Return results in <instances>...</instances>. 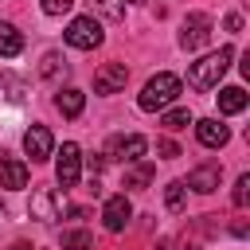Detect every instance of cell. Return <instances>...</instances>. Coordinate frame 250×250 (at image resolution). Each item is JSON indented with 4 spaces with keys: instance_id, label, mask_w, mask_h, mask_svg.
<instances>
[{
    "instance_id": "7",
    "label": "cell",
    "mask_w": 250,
    "mask_h": 250,
    "mask_svg": "<svg viewBox=\"0 0 250 250\" xmlns=\"http://www.w3.org/2000/svg\"><path fill=\"white\" fill-rule=\"evenodd\" d=\"M207 39H211V16H207V12H191V16L184 20V31H180V47L195 51V47H203Z\"/></svg>"
},
{
    "instance_id": "14",
    "label": "cell",
    "mask_w": 250,
    "mask_h": 250,
    "mask_svg": "<svg viewBox=\"0 0 250 250\" xmlns=\"http://www.w3.org/2000/svg\"><path fill=\"white\" fill-rule=\"evenodd\" d=\"M246 102H250V98H246L242 86H223V90H219V113H242Z\"/></svg>"
},
{
    "instance_id": "10",
    "label": "cell",
    "mask_w": 250,
    "mask_h": 250,
    "mask_svg": "<svg viewBox=\"0 0 250 250\" xmlns=\"http://www.w3.org/2000/svg\"><path fill=\"white\" fill-rule=\"evenodd\" d=\"M133 219V203L125 199V195H109L105 199V207H102V223H105V230H125V223Z\"/></svg>"
},
{
    "instance_id": "2",
    "label": "cell",
    "mask_w": 250,
    "mask_h": 250,
    "mask_svg": "<svg viewBox=\"0 0 250 250\" xmlns=\"http://www.w3.org/2000/svg\"><path fill=\"white\" fill-rule=\"evenodd\" d=\"M176 98H180V78H176V74H168V70H160V74H152V78L145 82V90H141L137 105H141L145 113H156V109L172 105Z\"/></svg>"
},
{
    "instance_id": "17",
    "label": "cell",
    "mask_w": 250,
    "mask_h": 250,
    "mask_svg": "<svg viewBox=\"0 0 250 250\" xmlns=\"http://www.w3.org/2000/svg\"><path fill=\"white\" fill-rule=\"evenodd\" d=\"M23 51V35L12 27V23H0V55L4 59H16Z\"/></svg>"
},
{
    "instance_id": "6",
    "label": "cell",
    "mask_w": 250,
    "mask_h": 250,
    "mask_svg": "<svg viewBox=\"0 0 250 250\" xmlns=\"http://www.w3.org/2000/svg\"><path fill=\"white\" fill-rule=\"evenodd\" d=\"M62 195L55 191V188H35L31 191V203H27V211H31V219H39V223H55L59 215H62Z\"/></svg>"
},
{
    "instance_id": "26",
    "label": "cell",
    "mask_w": 250,
    "mask_h": 250,
    "mask_svg": "<svg viewBox=\"0 0 250 250\" xmlns=\"http://www.w3.org/2000/svg\"><path fill=\"white\" fill-rule=\"evenodd\" d=\"M156 152H160L164 160H176V156H180V145H176V141H160V145H156Z\"/></svg>"
},
{
    "instance_id": "3",
    "label": "cell",
    "mask_w": 250,
    "mask_h": 250,
    "mask_svg": "<svg viewBox=\"0 0 250 250\" xmlns=\"http://www.w3.org/2000/svg\"><path fill=\"white\" fill-rule=\"evenodd\" d=\"M102 39H105V31L94 16H74L66 23V43L78 51H94V47H102Z\"/></svg>"
},
{
    "instance_id": "19",
    "label": "cell",
    "mask_w": 250,
    "mask_h": 250,
    "mask_svg": "<svg viewBox=\"0 0 250 250\" xmlns=\"http://www.w3.org/2000/svg\"><path fill=\"white\" fill-rule=\"evenodd\" d=\"M90 246H94L90 230H66L62 234V250H90Z\"/></svg>"
},
{
    "instance_id": "25",
    "label": "cell",
    "mask_w": 250,
    "mask_h": 250,
    "mask_svg": "<svg viewBox=\"0 0 250 250\" xmlns=\"http://www.w3.org/2000/svg\"><path fill=\"white\" fill-rule=\"evenodd\" d=\"M0 86H4V90H12V94H8V98H16V102H20V98H23V82H16V78H12V74H0Z\"/></svg>"
},
{
    "instance_id": "1",
    "label": "cell",
    "mask_w": 250,
    "mask_h": 250,
    "mask_svg": "<svg viewBox=\"0 0 250 250\" xmlns=\"http://www.w3.org/2000/svg\"><path fill=\"white\" fill-rule=\"evenodd\" d=\"M230 59H234V47H219V51L203 55L199 62L188 66V86H191V90H211V86H219V78L227 74Z\"/></svg>"
},
{
    "instance_id": "20",
    "label": "cell",
    "mask_w": 250,
    "mask_h": 250,
    "mask_svg": "<svg viewBox=\"0 0 250 250\" xmlns=\"http://www.w3.org/2000/svg\"><path fill=\"white\" fill-rule=\"evenodd\" d=\"M164 203H168V211H184V184L180 180H172L164 188Z\"/></svg>"
},
{
    "instance_id": "23",
    "label": "cell",
    "mask_w": 250,
    "mask_h": 250,
    "mask_svg": "<svg viewBox=\"0 0 250 250\" xmlns=\"http://www.w3.org/2000/svg\"><path fill=\"white\" fill-rule=\"evenodd\" d=\"M94 4H98L109 20H121V16H125V4H121V0H94Z\"/></svg>"
},
{
    "instance_id": "22",
    "label": "cell",
    "mask_w": 250,
    "mask_h": 250,
    "mask_svg": "<svg viewBox=\"0 0 250 250\" xmlns=\"http://www.w3.org/2000/svg\"><path fill=\"white\" fill-rule=\"evenodd\" d=\"M230 199H234V207H246V203H250V176H246V172L234 180V195H230Z\"/></svg>"
},
{
    "instance_id": "13",
    "label": "cell",
    "mask_w": 250,
    "mask_h": 250,
    "mask_svg": "<svg viewBox=\"0 0 250 250\" xmlns=\"http://www.w3.org/2000/svg\"><path fill=\"white\" fill-rule=\"evenodd\" d=\"M219 176H223V172H219L215 164H199V168H191V172H188V188H195V191H203V195H207V191H215V188H219Z\"/></svg>"
},
{
    "instance_id": "21",
    "label": "cell",
    "mask_w": 250,
    "mask_h": 250,
    "mask_svg": "<svg viewBox=\"0 0 250 250\" xmlns=\"http://www.w3.org/2000/svg\"><path fill=\"white\" fill-rule=\"evenodd\" d=\"M188 125H191V113H188V109H168V113H164V129L176 133V129H188Z\"/></svg>"
},
{
    "instance_id": "16",
    "label": "cell",
    "mask_w": 250,
    "mask_h": 250,
    "mask_svg": "<svg viewBox=\"0 0 250 250\" xmlns=\"http://www.w3.org/2000/svg\"><path fill=\"white\" fill-rule=\"evenodd\" d=\"M152 176H156V168H152V164H145V160H137V164L125 172V188L141 191V188H148V184H152Z\"/></svg>"
},
{
    "instance_id": "11",
    "label": "cell",
    "mask_w": 250,
    "mask_h": 250,
    "mask_svg": "<svg viewBox=\"0 0 250 250\" xmlns=\"http://www.w3.org/2000/svg\"><path fill=\"white\" fill-rule=\"evenodd\" d=\"M195 137H199L203 148H223V145L230 141V129H227L219 117H203V121H195Z\"/></svg>"
},
{
    "instance_id": "5",
    "label": "cell",
    "mask_w": 250,
    "mask_h": 250,
    "mask_svg": "<svg viewBox=\"0 0 250 250\" xmlns=\"http://www.w3.org/2000/svg\"><path fill=\"white\" fill-rule=\"evenodd\" d=\"M78 176H82V148H78L74 141H66L62 152H59V160H55V180H59L62 191H66V188L78 184Z\"/></svg>"
},
{
    "instance_id": "18",
    "label": "cell",
    "mask_w": 250,
    "mask_h": 250,
    "mask_svg": "<svg viewBox=\"0 0 250 250\" xmlns=\"http://www.w3.org/2000/svg\"><path fill=\"white\" fill-rule=\"evenodd\" d=\"M39 74H43V78H59V74H66V59H62L59 51H47V55H43Z\"/></svg>"
},
{
    "instance_id": "15",
    "label": "cell",
    "mask_w": 250,
    "mask_h": 250,
    "mask_svg": "<svg viewBox=\"0 0 250 250\" xmlns=\"http://www.w3.org/2000/svg\"><path fill=\"white\" fill-rule=\"evenodd\" d=\"M55 105H59L62 117H78L82 105H86V94H82V90H59V94H55Z\"/></svg>"
},
{
    "instance_id": "29",
    "label": "cell",
    "mask_w": 250,
    "mask_h": 250,
    "mask_svg": "<svg viewBox=\"0 0 250 250\" xmlns=\"http://www.w3.org/2000/svg\"><path fill=\"white\" fill-rule=\"evenodd\" d=\"M188 250H199V246H188Z\"/></svg>"
},
{
    "instance_id": "30",
    "label": "cell",
    "mask_w": 250,
    "mask_h": 250,
    "mask_svg": "<svg viewBox=\"0 0 250 250\" xmlns=\"http://www.w3.org/2000/svg\"><path fill=\"white\" fill-rule=\"evenodd\" d=\"M133 4H145V0H133Z\"/></svg>"
},
{
    "instance_id": "28",
    "label": "cell",
    "mask_w": 250,
    "mask_h": 250,
    "mask_svg": "<svg viewBox=\"0 0 250 250\" xmlns=\"http://www.w3.org/2000/svg\"><path fill=\"white\" fill-rule=\"evenodd\" d=\"M12 250H31V246H27V242H16V246H12Z\"/></svg>"
},
{
    "instance_id": "9",
    "label": "cell",
    "mask_w": 250,
    "mask_h": 250,
    "mask_svg": "<svg viewBox=\"0 0 250 250\" xmlns=\"http://www.w3.org/2000/svg\"><path fill=\"white\" fill-rule=\"evenodd\" d=\"M51 148H55V137H51V129L47 125H31L27 133H23V152L39 164V160H47L51 156Z\"/></svg>"
},
{
    "instance_id": "8",
    "label": "cell",
    "mask_w": 250,
    "mask_h": 250,
    "mask_svg": "<svg viewBox=\"0 0 250 250\" xmlns=\"http://www.w3.org/2000/svg\"><path fill=\"white\" fill-rule=\"evenodd\" d=\"M125 82H129V66L125 62H105L94 74V90L98 94H117V90H125Z\"/></svg>"
},
{
    "instance_id": "27",
    "label": "cell",
    "mask_w": 250,
    "mask_h": 250,
    "mask_svg": "<svg viewBox=\"0 0 250 250\" xmlns=\"http://www.w3.org/2000/svg\"><path fill=\"white\" fill-rule=\"evenodd\" d=\"M238 27H242V16L230 12V16H227V31H238Z\"/></svg>"
},
{
    "instance_id": "24",
    "label": "cell",
    "mask_w": 250,
    "mask_h": 250,
    "mask_svg": "<svg viewBox=\"0 0 250 250\" xmlns=\"http://www.w3.org/2000/svg\"><path fill=\"white\" fill-rule=\"evenodd\" d=\"M74 8V0H43V12L47 16H62V12H70Z\"/></svg>"
},
{
    "instance_id": "12",
    "label": "cell",
    "mask_w": 250,
    "mask_h": 250,
    "mask_svg": "<svg viewBox=\"0 0 250 250\" xmlns=\"http://www.w3.org/2000/svg\"><path fill=\"white\" fill-rule=\"evenodd\" d=\"M0 188H8V191L27 188V164L16 156H0Z\"/></svg>"
},
{
    "instance_id": "4",
    "label": "cell",
    "mask_w": 250,
    "mask_h": 250,
    "mask_svg": "<svg viewBox=\"0 0 250 250\" xmlns=\"http://www.w3.org/2000/svg\"><path fill=\"white\" fill-rule=\"evenodd\" d=\"M145 148H148V141L141 137V133H129V137H109V145H105V160H121V164H137L141 156H145Z\"/></svg>"
}]
</instances>
